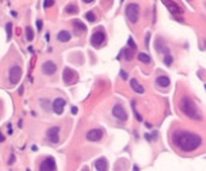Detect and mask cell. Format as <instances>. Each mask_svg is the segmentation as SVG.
<instances>
[{
    "mask_svg": "<svg viewBox=\"0 0 206 171\" xmlns=\"http://www.w3.org/2000/svg\"><path fill=\"white\" fill-rule=\"evenodd\" d=\"M174 145L183 152H193L201 145V137L198 134L187 131V130H177L172 135Z\"/></svg>",
    "mask_w": 206,
    "mask_h": 171,
    "instance_id": "1",
    "label": "cell"
},
{
    "mask_svg": "<svg viewBox=\"0 0 206 171\" xmlns=\"http://www.w3.org/2000/svg\"><path fill=\"white\" fill-rule=\"evenodd\" d=\"M180 110L183 112V113L191 119H194V121H200L201 119V115L195 103L193 101L191 98L188 97H183L181 99L180 101Z\"/></svg>",
    "mask_w": 206,
    "mask_h": 171,
    "instance_id": "2",
    "label": "cell"
},
{
    "mask_svg": "<svg viewBox=\"0 0 206 171\" xmlns=\"http://www.w3.org/2000/svg\"><path fill=\"white\" fill-rule=\"evenodd\" d=\"M140 15V6L138 4H129L125 9V16L132 23H136Z\"/></svg>",
    "mask_w": 206,
    "mask_h": 171,
    "instance_id": "3",
    "label": "cell"
},
{
    "mask_svg": "<svg viewBox=\"0 0 206 171\" xmlns=\"http://www.w3.org/2000/svg\"><path fill=\"white\" fill-rule=\"evenodd\" d=\"M112 115H113L118 121H121V122H125V121L128 119V113H127V111H125V109L123 107L121 104H116V105L113 106V109H112Z\"/></svg>",
    "mask_w": 206,
    "mask_h": 171,
    "instance_id": "4",
    "label": "cell"
},
{
    "mask_svg": "<svg viewBox=\"0 0 206 171\" xmlns=\"http://www.w3.org/2000/svg\"><path fill=\"white\" fill-rule=\"evenodd\" d=\"M21 77H22V69L18 65H13L12 68L10 69V72H9L10 83H12V84L18 83Z\"/></svg>",
    "mask_w": 206,
    "mask_h": 171,
    "instance_id": "5",
    "label": "cell"
},
{
    "mask_svg": "<svg viewBox=\"0 0 206 171\" xmlns=\"http://www.w3.org/2000/svg\"><path fill=\"white\" fill-rule=\"evenodd\" d=\"M163 3L172 15H181L182 13V9L177 3L172 1V0H163Z\"/></svg>",
    "mask_w": 206,
    "mask_h": 171,
    "instance_id": "6",
    "label": "cell"
},
{
    "mask_svg": "<svg viewBox=\"0 0 206 171\" xmlns=\"http://www.w3.org/2000/svg\"><path fill=\"white\" fill-rule=\"evenodd\" d=\"M47 137L52 144H58L59 142V128L58 127H52L47 130Z\"/></svg>",
    "mask_w": 206,
    "mask_h": 171,
    "instance_id": "7",
    "label": "cell"
},
{
    "mask_svg": "<svg viewBox=\"0 0 206 171\" xmlns=\"http://www.w3.org/2000/svg\"><path fill=\"white\" fill-rule=\"evenodd\" d=\"M65 104H66V101H65V100H64L63 98H57V99H54L53 104H52V109H53L54 113L62 115L63 111H64V106H65Z\"/></svg>",
    "mask_w": 206,
    "mask_h": 171,
    "instance_id": "8",
    "label": "cell"
},
{
    "mask_svg": "<svg viewBox=\"0 0 206 171\" xmlns=\"http://www.w3.org/2000/svg\"><path fill=\"white\" fill-rule=\"evenodd\" d=\"M105 33L104 32H95L93 35H92V39H91V42L94 47H98L101 45L104 41H105Z\"/></svg>",
    "mask_w": 206,
    "mask_h": 171,
    "instance_id": "9",
    "label": "cell"
},
{
    "mask_svg": "<svg viewBox=\"0 0 206 171\" xmlns=\"http://www.w3.org/2000/svg\"><path fill=\"white\" fill-rule=\"evenodd\" d=\"M86 137H87V140L92 141V142H95V141L101 140V137H103V131L100 130V129H91V130L87 133Z\"/></svg>",
    "mask_w": 206,
    "mask_h": 171,
    "instance_id": "10",
    "label": "cell"
},
{
    "mask_svg": "<svg viewBox=\"0 0 206 171\" xmlns=\"http://www.w3.org/2000/svg\"><path fill=\"white\" fill-rule=\"evenodd\" d=\"M56 170V163L53 158H47L41 163L40 171H54Z\"/></svg>",
    "mask_w": 206,
    "mask_h": 171,
    "instance_id": "11",
    "label": "cell"
},
{
    "mask_svg": "<svg viewBox=\"0 0 206 171\" xmlns=\"http://www.w3.org/2000/svg\"><path fill=\"white\" fill-rule=\"evenodd\" d=\"M76 77H77V75H76V72L74 71V70L69 69V68H66L65 70H64V74H63V80H64V82H65L66 84L72 83V82L76 80Z\"/></svg>",
    "mask_w": 206,
    "mask_h": 171,
    "instance_id": "12",
    "label": "cell"
},
{
    "mask_svg": "<svg viewBox=\"0 0 206 171\" xmlns=\"http://www.w3.org/2000/svg\"><path fill=\"white\" fill-rule=\"evenodd\" d=\"M56 71H57V65L53 62L48 60L42 64V72L45 75H53Z\"/></svg>",
    "mask_w": 206,
    "mask_h": 171,
    "instance_id": "13",
    "label": "cell"
},
{
    "mask_svg": "<svg viewBox=\"0 0 206 171\" xmlns=\"http://www.w3.org/2000/svg\"><path fill=\"white\" fill-rule=\"evenodd\" d=\"M95 169L97 171H107L109 170V164L105 158H99L95 162Z\"/></svg>",
    "mask_w": 206,
    "mask_h": 171,
    "instance_id": "14",
    "label": "cell"
},
{
    "mask_svg": "<svg viewBox=\"0 0 206 171\" xmlns=\"http://www.w3.org/2000/svg\"><path fill=\"white\" fill-rule=\"evenodd\" d=\"M130 87L133 88V91H134L135 93H138V94H144V93H145V88L141 86L135 78H132V80H130Z\"/></svg>",
    "mask_w": 206,
    "mask_h": 171,
    "instance_id": "15",
    "label": "cell"
},
{
    "mask_svg": "<svg viewBox=\"0 0 206 171\" xmlns=\"http://www.w3.org/2000/svg\"><path fill=\"white\" fill-rule=\"evenodd\" d=\"M57 39H58V41H60V42H68V41L71 39V35H70V33L68 30H62L58 33Z\"/></svg>",
    "mask_w": 206,
    "mask_h": 171,
    "instance_id": "16",
    "label": "cell"
},
{
    "mask_svg": "<svg viewBox=\"0 0 206 171\" xmlns=\"http://www.w3.org/2000/svg\"><path fill=\"white\" fill-rule=\"evenodd\" d=\"M156 83L158 86L165 88V87H168L170 84V80H169V77H166V76H159V77L156 80Z\"/></svg>",
    "mask_w": 206,
    "mask_h": 171,
    "instance_id": "17",
    "label": "cell"
},
{
    "mask_svg": "<svg viewBox=\"0 0 206 171\" xmlns=\"http://www.w3.org/2000/svg\"><path fill=\"white\" fill-rule=\"evenodd\" d=\"M138 58H139V60H140V62H142V63H145V64H148V63L151 62V58H150V56L147 54V53H144V52L139 53Z\"/></svg>",
    "mask_w": 206,
    "mask_h": 171,
    "instance_id": "18",
    "label": "cell"
},
{
    "mask_svg": "<svg viewBox=\"0 0 206 171\" xmlns=\"http://www.w3.org/2000/svg\"><path fill=\"white\" fill-rule=\"evenodd\" d=\"M122 53H124V58L127 60H132L133 59V51H130V50H128V48H125V50H123L122 51Z\"/></svg>",
    "mask_w": 206,
    "mask_h": 171,
    "instance_id": "19",
    "label": "cell"
},
{
    "mask_svg": "<svg viewBox=\"0 0 206 171\" xmlns=\"http://www.w3.org/2000/svg\"><path fill=\"white\" fill-rule=\"evenodd\" d=\"M65 12H68V13H77L79 9H77V6H75V5H69V6L65 9Z\"/></svg>",
    "mask_w": 206,
    "mask_h": 171,
    "instance_id": "20",
    "label": "cell"
},
{
    "mask_svg": "<svg viewBox=\"0 0 206 171\" xmlns=\"http://www.w3.org/2000/svg\"><path fill=\"white\" fill-rule=\"evenodd\" d=\"M172 56L171 54H165V57H164V64H165L166 66H170L172 64Z\"/></svg>",
    "mask_w": 206,
    "mask_h": 171,
    "instance_id": "21",
    "label": "cell"
},
{
    "mask_svg": "<svg viewBox=\"0 0 206 171\" xmlns=\"http://www.w3.org/2000/svg\"><path fill=\"white\" fill-rule=\"evenodd\" d=\"M25 34H27V39H28L29 41H32V40L34 39V33H33V30H32L30 27H27V28H25Z\"/></svg>",
    "mask_w": 206,
    "mask_h": 171,
    "instance_id": "22",
    "label": "cell"
},
{
    "mask_svg": "<svg viewBox=\"0 0 206 171\" xmlns=\"http://www.w3.org/2000/svg\"><path fill=\"white\" fill-rule=\"evenodd\" d=\"M85 17L87 18V21H89V22H94V21H95V16H94V13L91 12V11H89V12H87L85 15Z\"/></svg>",
    "mask_w": 206,
    "mask_h": 171,
    "instance_id": "23",
    "label": "cell"
},
{
    "mask_svg": "<svg viewBox=\"0 0 206 171\" xmlns=\"http://www.w3.org/2000/svg\"><path fill=\"white\" fill-rule=\"evenodd\" d=\"M6 34H7V40H10L11 34H12V24H11V23H7L6 24Z\"/></svg>",
    "mask_w": 206,
    "mask_h": 171,
    "instance_id": "24",
    "label": "cell"
},
{
    "mask_svg": "<svg viewBox=\"0 0 206 171\" xmlns=\"http://www.w3.org/2000/svg\"><path fill=\"white\" fill-rule=\"evenodd\" d=\"M54 5V0H45L44 1V7L45 9H48L51 6H53Z\"/></svg>",
    "mask_w": 206,
    "mask_h": 171,
    "instance_id": "25",
    "label": "cell"
},
{
    "mask_svg": "<svg viewBox=\"0 0 206 171\" xmlns=\"http://www.w3.org/2000/svg\"><path fill=\"white\" fill-rule=\"evenodd\" d=\"M128 46L130 47L132 50H136V45H135V42H134V40H133V38H132V36L128 39Z\"/></svg>",
    "mask_w": 206,
    "mask_h": 171,
    "instance_id": "26",
    "label": "cell"
},
{
    "mask_svg": "<svg viewBox=\"0 0 206 171\" xmlns=\"http://www.w3.org/2000/svg\"><path fill=\"white\" fill-rule=\"evenodd\" d=\"M133 109H134V115H135V117H136V119L141 122V121H142V117H141V116L139 115V112L135 110V104H133Z\"/></svg>",
    "mask_w": 206,
    "mask_h": 171,
    "instance_id": "27",
    "label": "cell"
},
{
    "mask_svg": "<svg viewBox=\"0 0 206 171\" xmlns=\"http://www.w3.org/2000/svg\"><path fill=\"white\" fill-rule=\"evenodd\" d=\"M36 27H38V30L40 32L41 29H42V21H41V19H38V21H36Z\"/></svg>",
    "mask_w": 206,
    "mask_h": 171,
    "instance_id": "28",
    "label": "cell"
},
{
    "mask_svg": "<svg viewBox=\"0 0 206 171\" xmlns=\"http://www.w3.org/2000/svg\"><path fill=\"white\" fill-rule=\"evenodd\" d=\"M121 76H122L123 80H127V78H128V75H127V72L124 71V70H121Z\"/></svg>",
    "mask_w": 206,
    "mask_h": 171,
    "instance_id": "29",
    "label": "cell"
},
{
    "mask_svg": "<svg viewBox=\"0 0 206 171\" xmlns=\"http://www.w3.org/2000/svg\"><path fill=\"white\" fill-rule=\"evenodd\" d=\"M75 24H79V27L82 29V30H86V27L83 25V23H81V22H79V21H77V22H75Z\"/></svg>",
    "mask_w": 206,
    "mask_h": 171,
    "instance_id": "30",
    "label": "cell"
},
{
    "mask_svg": "<svg viewBox=\"0 0 206 171\" xmlns=\"http://www.w3.org/2000/svg\"><path fill=\"white\" fill-rule=\"evenodd\" d=\"M150 38H151V34H147L146 35V45H145L147 48H148V40H150Z\"/></svg>",
    "mask_w": 206,
    "mask_h": 171,
    "instance_id": "31",
    "label": "cell"
},
{
    "mask_svg": "<svg viewBox=\"0 0 206 171\" xmlns=\"http://www.w3.org/2000/svg\"><path fill=\"white\" fill-rule=\"evenodd\" d=\"M4 140H5V137H4V135H3L1 133H0V142H3V141H4Z\"/></svg>",
    "mask_w": 206,
    "mask_h": 171,
    "instance_id": "32",
    "label": "cell"
},
{
    "mask_svg": "<svg viewBox=\"0 0 206 171\" xmlns=\"http://www.w3.org/2000/svg\"><path fill=\"white\" fill-rule=\"evenodd\" d=\"M83 3H86V4H89V3H92V1H94V0H82Z\"/></svg>",
    "mask_w": 206,
    "mask_h": 171,
    "instance_id": "33",
    "label": "cell"
},
{
    "mask_svg": "<svg viewBox=\"0 0 206 171\" xmlns=\"http://www.w3.org/2000/svg\"><path fill=\"white\" fill-rule=\"evenodd\" d=\"M72 113H74V115L77 113V109H76V107H72Z\"/></svg>",
    "mask_w": 206,
    "mask_h": 171,
    "instance_id": "34",
    "label": "cell"
},
{
    "mask_svg": "<svg viewBox=\"0 0 206 171\" xmlns=\"http://www.w3.org/2000/svg\"><path fill=\"white\" fill-rule=\"evenodd\" d=\"M82 171H89V170H88V168H85V169L82 170Z\"/></svg>",
    "mask_w": 206,
    "mask_h": 171,
    "instance_id": "35",
    "label": "cell"
},
{
    "mask_svg": "<svg viewBox=\"0 0 206 171\" xmlns=\"http://www.w3.org/2000/svg\"><path fill=\"white\" fill-rule=\"evenodd\" d=\"M205 89H206V84H205Z\"/></svg>",
    "mask_w": 206,
    "mask_h": 171,
    "instance_id": "36",
    "label": "cell"
}]
</instances>
